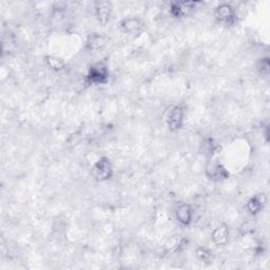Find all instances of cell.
<instances>
[{
    "mask_svg": "<svg viewBox=\"0 0 270 270\" xmlns=\"http://www.w3.org/2000/svg\"><path fill=\"white\" fill-rule=\"evenodd\" d=\"M88 81L93 85H103L108 81L109 70L104 62H97L90 68L88 75Z\"/></svg>",
    "mask_w": 270,
    "mask_h": 270,
    "instance_id": "obj_1",
    "label": "cell"
},
{
    "mask_svg": "<svg viewBox=\"0 0 270 270\" xmlns=\"http://www.w3.org/2000/svg\"><path fill=\"white\" fill-rule=\"evenodd\" d=\"M185 110L182 106H173L171 107L166 115V125L168 129L172 132L178 131L183 127L184 124Z\"/></svg>",
    "mask_w": 270,
    "mask_h": 270,
    "instance_id": "obj_2",
    "label": "cell"
},
{
    "mask_svg": "<svg viewBox=\"0 0 270 270\" xmlns=\"http://www.w3.org/2000/svg\"><path fill=\"white\" fill-rule=\"evenodd\" d=\"M92 172L94 177L100 182L108 181L112 176V165L109 159L101 158L93 166Z\"/></svg>",
    "mask_w": 270,
    "mask_h": 270,
    "instance_id": "obj_3",
    "label": "cell"
},
{
    "mask_svg": "<svg viewBox=\"0 0 270 270\" xmlns=\"http://www.w3.org/2000/svg\"><path fill=\"white\" fill-rule=\"evenodd\" d=\"M215 17L220 23L230 24L234 21L235 11L232 7V5L228 3H222L216 7Z\"/></svg>",
    "mask_w": 270,
    "mask_h": 270,
    "instance_id": "obj_4",
    "label": "cell"
},
{
    "mask_svg": "<svg viewBox=\"0 0 270 270\" xmlns=\"http://www.w3.org/2000/svg\"><path fill=\"white\" fill-rule=\"evenodd\" d=\"M196 2L192 1H181L174 2L171 4L170 12L175 18H183L185 16L189 15L195 7Z\"/></svg>",
    "mask_w": 270,
    "mask_h": 270,
    "instance_id": "obj_5",
    "label": "cell"
},
{
    "mask_svg": "<svg viewBox=\"0 0 270 270\" xmlns=\"http://www.w3.org/2000/svg\"><path fill=\"white\" fill-rule=\"evenodd\" d=\"M95 14L97 20L103 24L108 23L112 14V4L108 1H100L95 5Z\"/></svg>",
    "mask_w": 270,
    "mask_h": 270,
    "instance_id": "obj_6",
    "label": "cell"
},
{
    "mask_svg": "<svg viewBox=\"0 0 270 270\" xmlns=\"http://www.w3.org/2000/svg\"><path fill=\"white\" fill-rule=\"evenodd\" d=\"M143 27V21L136 17H128L120 21V28L128 34H137L142 31Z\"/></svg>",
    "mask_w": 270,
    "mask_h": 270,
    "instance_id": "obj_7",
    "label": "cell"
},
{
    "mask_svg": "<svg viewBox=\"0 0 270 270\" xmlns=\"http://www.w3.org/2000/svg\"><path fill=\"white\" fill-rule=\"evenodd\" d=\"M266 204V195L264 193H259L256 194L255 196L248 201L246 208L248 212L252 216H256L262 211V209L264 208V205Z\"/></svg>",
    "mask_w": 270,
    "mask_h": 270,
    "instance_id": "obj_8",
    "label": "cell"
},
{
    "mask_svg": "<svg viewBox=\"0 0 270 270\" xmlns=\"http://www.w3.org/2000/svg\"><path fill=\"white\" fill-rule=\"evenodd\" d=\"M193 210L190 205L188 204H182L176 209V218L182 225L188 226L192 222Z\"/></svg>",
    "mask_w": 270,
    "mask_h": 270,
    "instance_id": "obj_9",
    "label": "cell"
},
{
    "mask_svg": "<svg viewBox=\"0 0 270 270\" xmlns=\"http://www.w3.org/2000/svg\"><path fill=\"white\" fill-rule=\"evenodd\" d=\"M212 242H214L216 246H224L227 244L229 240V229L226 225H220L216 228L211 235Z\"/></svg>",
    "mask_w": 270,
    "mask_h": 270,
    "instance_id": "obj_10",
    "label": "cell"
},
{
    "mask_svg": "<svg viewBox=\"0 0 270 270\" xmlns=\"http://www.w3.org/2000/svg\"><path fill=\"white\" fill-rule=\"evenodd\" d=\"M207 170L210 171V174H209L210 178L217 179V181L223 178H227L229 175L227 170L220 165V163H215V165H211V167L208 168Z\"/></svg>",
    "mask_w": 270,
    "mask_h": 270,
    "instance_id": "obj_11",
    "label": "cell"
},
{
    "mask_svg": "<svg viewBox=\"0 0 270 270\" xmlns=\"http://www.w3.org/2000/svg\"><path fill=\"white\" fill-rule=\"evenodd\" d=\"M105 45V37L100 34H93L89 37L87 42V48L90 50H97Z\"/></svg>",
    "mask_w": 270,
    "mask_h": 270,
    "instance_id": "obj_12",
    "label": "cell"
},
{
    "mask_svg": "<svg viewBox=\"0 0 270 270\" xmlns=\"http://www.w3.org/2000/svg\"><path fill=\"white\" fill-rule=\"evenodd\" d=\"M47 63L49 67L55 71H59L64 68V62L60 58H57V57H54V56H48Z\"/></svg>",
    "mask_w": 270,
    "mask_h": 270,
    "instance_id": "obj_13",
    "label": "cell"
},
{
    "mask_svg": "<svg viewBox=\"0 0 270 270\" xmlns=\"http://www.w3.org/2000/svg\"><path fill=\"white\" fill-rule=\"evenodd\" d=\"M198 256L201 258V260L207 261L211 258V253H210V251H208L205 248H201L198 250Z\"/></svg>",
    "mask_w": 270,
    "mask_h": 270,
    "instance_id": "obj_14",
    "label": "cell"
},
{
    "mask_svg": "<svg viewBox=\"0 0 270 270\" xmlns=\"http://www.w3.org/2000/svg\"><path fill=\"white\" fill-rule=\"evenodd\" d=\"M261 67L262 68H259V69L261 70L262 73H268V70H269V61H268V58L262 59Z\"/></svg>",
    "mask_w": 270,
    "mask_h": 270,
    "instance_id": "obj_15",
    "label": "cell"
}]
</instances>
